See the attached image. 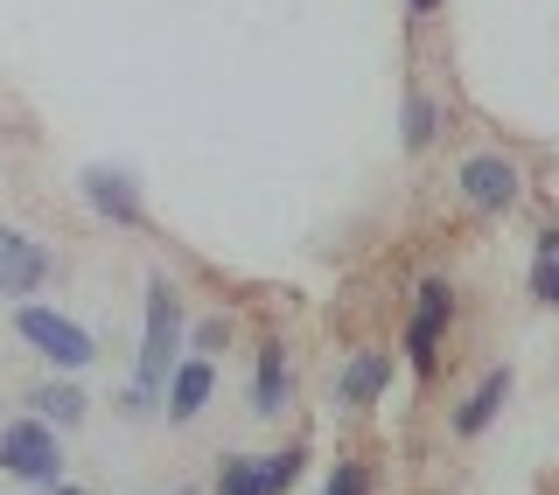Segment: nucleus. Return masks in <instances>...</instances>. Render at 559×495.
<instances>
[{
	"label": "nucleus",
	"mask_w": 559,
	"mask_h": 495,
	"mask_svg": "<svg viewBox=\"0 0 559 495\" xmlns=\"http://www.w3.org/2000/svg\"><path fill=\"white\" fill-rule=\"evenodd\" d=\"M406 8H413V14H441L448 0H406Z\"/></svg>",
	"instance_id": "obj_18"
},
{
	"label": "nucleus",
	"mask_w": 559,
	"mask_h": 495,
	"mask_svg": "<svg viewBox=\"0 0 559 495\" xmlns=\"http://www.w3.org/2000/svg\"><path fill=\"white\" fill-rule=\"evenodd\" d=\"M14 335H22L43 363H57V377H78V370H92V357H98L92 328L70 322V314H57V307H35V300L14 307Z\"/></svg>",
	"instance_id": "obj_2"
},
{
	"label": "nucleus",
	"mask_w": 559,
	"mask_h": 495,
	"mask_svg": "<svg viewBox=\"0 0 559 495\" xmlns=\"http://www.w3.org/2000/svg\"><path fill=\"white\" fill-rule=\"evenodd\" d=\"M287 398H294V363H287V349L266 342L259 349V363H252V419H280L287 412Z\"/></svg>",
	"instance_id": "obj_10"
},
{
	"label": "nucleus",
	"mask_w": 559,
	"mask_h": 495,
	"mask_svg": "<svg viewBox=\"0 0 559 495\" xmlns=\"http://www.w3.org/2000/svg\"><path fill=\"white\" fill-rule=\"evenodd\" d=\"M384 384H392V357L364 349V357L336 377V405H343V412H364V405H378V398H384Z\"/></svg>",
	"instance_id": "obj_12"
},
{
	"label": "nucleus",
	"mask_w": 559,
	"mask_h": 495,
	"mask_svg": "<svg viewBox=\"0 0 559 495\" xmlns=\"http://www.w3.org/2000/svg\"><path fill=\"white\" fill-rule=\"evenodd\" d=\"M0 474H14V482H63V447H57V426H43V419H14V426H0Z\"/></svg>",
	"instance_id": "obj_3"
},
{
	"label": "nucleus",
	"mask_w": 559,
	"mask_h": 495,
	"mask_svg": "<svg viewBox=\"0 0 559 495\" xmlns=\"http://www.w3.org/2000/svg\"><path fill=\"white\" fill-rule=\"evenodd\" d=\"M503 398H511V370H489L476 391L454 405V433H462V439H483V433H489V419L503 412Z\"/></svg>",
	"instance_id": "obj_13"
},
{
	"label": "nucleus",
	"mask_w": 559,
	"mask_h": 495,
	"mask_svg": "<svg viewBox=\"0 0 559 495\" xmlns=\"http://www.w3.org/2000/svg\"><path fill=\"white\" fill-rule=\"evenodd\" d=\"M454 322V287L441 273L419 279V300H413V322H406V363L419 377H433V363H441V335Z\"/></svg>",
	"instance_id": "obj_4"
},
{
	"label": "nucleus",
	"mask_w": 559,
	"mask_h": 495,
	"mask_svg": "<svg viewBox=\"0 0 559 495\" xmlns=\"http://www.w3.org/2000/svg\"><path fill=\"white\" fill-rule=\"evenodd\" d=\"M49 287V244H35L28 231L0 224V293L8 300H28Z\"/></svg>",
	"instance_id": "obj_8"
},
{
	"label": "nucleus",
	"mask_w": 559,
	"mask_h": 495,
	"mask_svg": "<svg viewBox=\"0 0 559 495\" xmlns=\"http://www.w3.org/2000/svg\"><path fill=\"white\" fill-rule=\"evenodd\" d=\"M532 293L546 300V307H559V252H538L532 258Z\"/></svg>",
	"instance_id": "obj_17"
},
{
	"label": "nucleus",
	"mask_w": 559,
	"mask_h": 495,
	"mask_svg": "<svg viewBox=\"0 0 559 495\" xmlns=\"http://www.w3.org/2000/svg\"><path fill=\"white\" fill-rule=\"evenodd\" d=\"M84 412H92V398H84V384L78 377H49V384H35L28 391V419H43V426H84Z\"/></svg>",
	"instance_id": "obj_11"
},
{
	"label": "nucleus",
	"mask_w": 559,
	"mask_h": 495,
	"mask_svg": "<svg viewBox=\"0 0 559 495\" xmlns=\"http://www.w3.org/2000/svg\"><path fill=\"white\" fill-rule=\"evenodd\" d=\"M378 482H371V468L364 461H336L329 468V482H322V495H371Z\"/></svg>",
	"instance_id": "obj_15"
},
{
	"label": "nucleus",
	"mask_w": 559,
	"mask_h": 495,
	"mask_svg": "<svg viewBox=\"0 0 559 495\" xmlns=\"http://www.w3.org/2000/svg\"><path fill=\"white\" fill-rule=\"evenodd\" d=\"M182 300H175L168 279H147V335H140V363H133V384L119 391V412L147 419L162 412V384L175 370V349H182Z\"/></svg>",
	"instance_id": "obj_1"
},
{
	"label": "nucleus",
	"mask_w": 559,
	"mask_h": 495,
	"mask_svg": "<svg viewBox=\"0 0 559 495\" xmlns=\"http://www.w3.org/2000/svg\"><path fill=\"white\" fill-rule=\"evenodd\" d=\"M189 342H197V357H210V363H217L224 349H231V322H224V314H210V322H197V328H189Z\"/></svg>",
	"instance_id": "obj_16"
},
{
	"label": "nucleus",
	"mask_w": 559,
	"mask_h": 495,
	"mask_svg": "<svg viewBox=\"0 0 559 495\" xmlns=\"http://www.w3.org/2000/svg\"><path fill=\"white\" fill-rule=\"evenodd\" d=\"M49 495H92V488H78V482H49Z\"/></svg>",
	"instance_id": "obj_19"
},
{
	"label": "nucleus",
	"mask_w": 559,
	"mask_h": 495,
	"mask_svg": "<svg viewBox=\"0 0 559 495\" xmlns=\"http://www.w3.org/2000/svg\"><path fill=\"white\" fill-rule=\"evenodd\" d=\"M175 495H197V488H175Z\"/></svg>",
	"instance_id": "obj_20"
},
{
	"label": "nucleus",
	"mask_w": 559,
	"mask_h": 495,
	"mask_svg": "<svg viewBox=\"0 0 559 495\" xmlns=\"http://www.w3.org/2000/svg\"><path fill=\"white\" fill-rule=\"evenodd\" d=\"M308 454L280 447V454H224L217 461V495H287Z\"/></svg>",
	"instance_id": "obj_5"
},
{
	"label": "nucleus",
	"mask_w": 559,
	"mask_h": 495,
	"mask_svg": "<svg viewBox=\"0 0 559 495\" xmlns=\"http://www.w3.org/2000/svg\"><path fill=\"white\" fill-rule=\"evenodd\" d=\"M454 189H462V203L476 209V217H503L518 196H524V174L511 154H468L462 168H454Z\"/></svg>",
	"instance_id": "obj_6"
},
{
	"label": "nucleus",
	"mask_w": 559,
	"mask_h": 495,
	"mask_svg": "<svg viewBox=\"0 0 559 495\" xmlns=\"http://www.w3.org/2000/svg\"><path fill=\"white\" fill-rule=\"evenodd\" d=\"M399 133H406V154H427L433 133H441V105L427 92H406V119H399Z\"/></svg>",
	"instance_id": "obj_14"
},
{
	"label": "nucleus",
	"mask_w": 559,
	"mask_h": 495,
	"mask_svg": "<svg viewBox=\"0 0 559 495\" xmlns=\"http://www.w3.org/2000/svg\"><path fill=\"white\" fill-rule=\"evenodd\" d=\"M210 398H217V363H210V357H189V363H175L168 384H162V419H168V426H189Z\"/></svg>",
	"instance_id": "obj_9"
},
{
	"label": "nucleus",
	"mask_w": 559,
	"mask_h": 495,
	"mask_svg": "<svg viewBox=\"0 0 559 495\" xmlns=\"http://www.w3.org/2000/svg\"><path fill=\"white\" fill-rule=\"evenodd\" d=\"M78 196L92 203V217L119 224V231H147V203L127 168H78Z\"/></svg>",
	"instance_id": "obj_7"
}]
</instances>
